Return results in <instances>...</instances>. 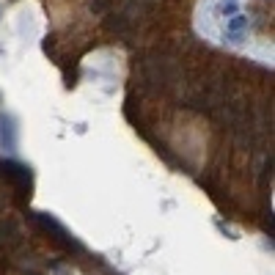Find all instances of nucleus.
Returning <instances> with one entry per match:
<instances>
[{"label":"nucleus","instance_id":"f257e3e1","mask_svg":"<svg viewBox=\"0 0 275 275\" xmlns=\"http://www.w3.org/2000/svg\"><path fill=\"white\" fill-rule=\"evenodd\" d=\"M226 31H229V39H231V42H239V39H242V33L248 31V17L234 14L231 20H229V25H226Z\"/></svg>","mask_w":275,"mask_h":275},{"label":"nucleus","instance_id":"f03ea898","mask_svg":"<svg viewBox=\"0 0 275 275\" xmlns=\"http://www.w3.org/2000/svg\"><path fill=\"white\" fill-rule=\"evenodd\" d=\"M223 11H226V14H237V6H234V3H223Z\"/></svg>","mask_w":275,"mask_h":275}]
</instances>
